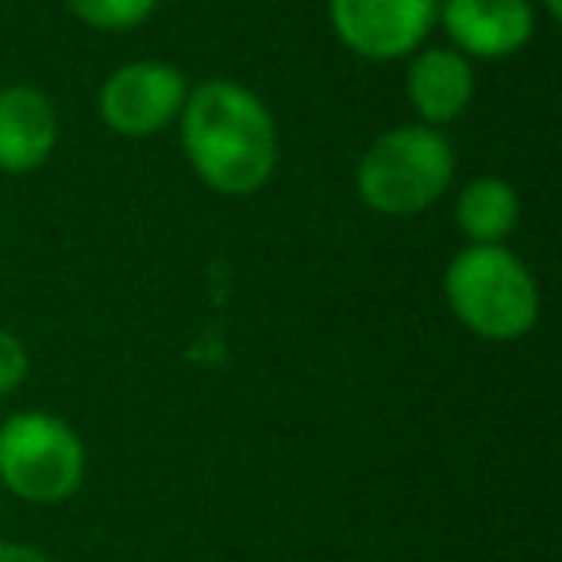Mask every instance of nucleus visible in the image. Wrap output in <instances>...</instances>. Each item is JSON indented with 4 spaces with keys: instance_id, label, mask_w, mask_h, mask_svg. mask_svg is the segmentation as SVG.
I'll use <instances>...</instances> for the list:
<instances>
[{
    "instance_id": "ddd939ff",
    "label": "nucleus",
    "mask_w": 562,
    "mask_h": 562,
    "mask_svg": "<svg viewBox=\"0 0 562 562\" xmlns=\"http://www.w3.org/2000/svg\"><path fill=\"white\" fill-rule=\"evenodd\" d=\"M0 562H55V559L32 543H0Z\"/></svg>"
},
{
    "instance_id": "f8f14e48",
    "label": "nucleus",
    "mask_w": 562,
    "mask_h": 562,
    "mask_svg": "<svg viewBox=\"0 0 562 562\" xmlns=\"http://www.w3.org/2000/svg\"><path fill=\"white\" fill-rule=\"evenodd\" d=\"M27 367L32 362H27V347L20 344V336L0 328V397H9V393H16L24 385Z\"/></svg>"
},
{
    "instance_id": "f03ea898",
    "label": "nucleus",
    "mask_w": 562,
    "mask_h": 562,
    "mask_svg": "<svg viewBox=\"0 0 562 562\" xmlns=\"http://www.w3.org/2000/svg\"><path fill=\"white\" fill-rule=\"evenodd\" d=\"M443 297L454 321L485 344H516L539 321V281L505 243H467L447 262Z\"/></svg>"
},
{
    "instance_id": "4468645a",
    "label": "nucleus",
    "mask_w": 562,
    "mask_h": 562,
    "mask_svg": "<svg viewBox=\"0 0 562 562\" xmlns=\"http://www.w3.org/2000/svg\"><path fill=\"white\" fill-rule=\"evenodd\" d=\"M543 9H547V16H551V20H559L562 16V0H543Z\"/></svg>"
},
{
    "instance_id": "7ed1b4c3",
    "label": "nucleus",
    "mask_w": 562,
    "mask_h": 562,
    "mask_svg": "<svg viewBox=\"0 0 562 562\" xmlns=\"http://www.w3.org/2000/svg\"><path fill=\"white\" fill-rule=\"evenodd\" d=\"M454 181V150L439 127L405 124L382 132L359 158L355 186L378 216H420Z\"/></svg>"
},
{
    "instance_id": "20e7f679",
    "label": "nucleus",
    "mask_w": 562,
    "mask_h": 562,
    "mask_svg": "<svg viewBox=\"0 0 562 562\" xmlns=\"http://www.w3.org/2000/svg\"><path fill=\"white\" fill-rule=\"evenodd\" d=\"M86 482V443L55 413H12L0 424V485L27 505H63Z\"/></svg>"
},
{
    "instance_id": "9b49d317",
    "label": "nucleus",
    "mask_w": 562,
    "mask_h": 562,
    "mask_svg": "<svg viewBox=\"0 0 562 562\" xmlns=\"http://www.w3.org/2000/svg\"><path fill=\"white\" fill-rule=\"evenodd\" d=\"M70 16H78L81 24L101 27V32H127L139 27L143 20H150L158 0H63Z\"/></svg>"
},
{
    "instance_id": "39448f33",
    "label": "nucleus",
    "mask_w": 562,
    "mask_h": 562,
    "mask_svg": "<svg viewBox=\"0 0 562 562\" xmlns=\"http://www.w3.org/2000/svg\"><path fill=\"white\" fill-rule=\"evenodd\" d=\"M336 40L370 63L408 58L439 20V0H328Z\"/></svg>"
},
{
    "instance_id": "1a4fd4ad",
    "label": "nucleus",
    "mask_w": 562,
    "mask_h": 562,
    "mask_svg": "<svg viewBox=\"0 0 562 562\" xmlns=\"http://www.w3.org/2000/svg\"><path fill=\"white\" fill-rule=\"evenodd\" d=\"M405 97L420 116V124H454L474 101V66L454 47L416 50L405 74Z\"/></svg>"
},
{
    "instance_id": "9d476101",
    "label": "nucleus",
    "mask_w": 562,
    "mask_h": 562,
    "mask_svg": "<svg viewBox=\"0 0 562 562\" xmlns=\"http://www.w3.org/2000/svg\"><path fill=\"white\" fill-rule=\"evenodd\" d=\"M516 220H520V196L505 178H493V173L467 181L454 201V224L467 235V243H477V247L505 243Z\"/></svg>"
},
{
    "instance_id": "423d86ee",
    "label": "nucleus",
    "mask_w": 562,
    "mask_h": 562,
    "mask_svg": "<svg viewBox=\"0 0 562 562\" xmlns=\"http://www.w3.org/2000/svg\"><path fill=\"white\" fill-rule=\"evenodd\" d=\"M186 97L189 86L178 66L143 58V63H127L109 74L101 97H97V109H101L104 127H112L116 135L147 139V135L178 124Z\"/></svg>"
},
{
    "instance_id": "f257e3e1",
    "label": "nucleus",
    "mask_w": 562,
    "mask_h": 562,
    "mask_svg": "<svg viewBox=\"0 0 562 562\" xmlns=\"http://www.w3.org/2000/svg\"><path fill=\"white\" fill-rule=\"evenodd\" d=\"M193 173L224 196H250L278 170V124L255 89L209 78L189 89L178 116Z\"/></svg>"
},
{
    "instance_id": "0eeeda50",
    "label": "nucleus",
    "mask_w": 562,
    "mask_h": 562,
    "mask_svg": "<svg viewBox=\"0 0 562 562\" xmlns=\"http://www.w3.org/2000/svg\"><path fill=\"white\" fill-rule=\"evenodd\" d=\"M439 24L462 58L501 63L531 43L536 9L531 0H443Z\"/></svg>"
},
{
    "instance_id": "6e6552de",
    "label": "nucleus",
    "mask_w": 562,
    "mask_h": 562,
    "mask_svg": "<svg viewBox=\"0 0 562 562\" xmlns=\"http://www.w3.org/2000/svg\"><path fill=\"white\" fill-rule=\"evenodd\" d=\"M58 143V112L35 86L0 89V173H32Z\"/></svg>"
}]
</instances>
